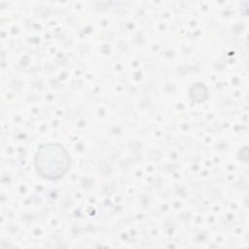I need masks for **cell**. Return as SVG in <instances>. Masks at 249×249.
<instances>
[{"label": "cell", "mask_w": 249, "mask_h": 249, "mask_svg": "<svg viewBox=\"0 0 249 249\" xmlns=\"http://www.w3.org/2000/svg\"><path fill=\"white\" fill-rule=\"evenodd\" d=\"M34 164L38 174L48 180L63 177L71 164V159L60 143H46L37 150Z\"/></svg>", "instance_id": "6da1fadb"}, {"label": "cell", "mask_w": 249, "mask_h": 249, "mask_svg": "<svg viewBox=\"0 0 249 249\" xmlns=\"http://www.w3.org/2000/svg\"><path fill=\"white\" fill-rule=\"evenodd\" d=\"M208 91L203 84L197 83L192 86L190 89V96L193 100L196 102H201L207 98Z\"/></svg>", "instance_id": "7a4b0ae2"}]
</instances>
